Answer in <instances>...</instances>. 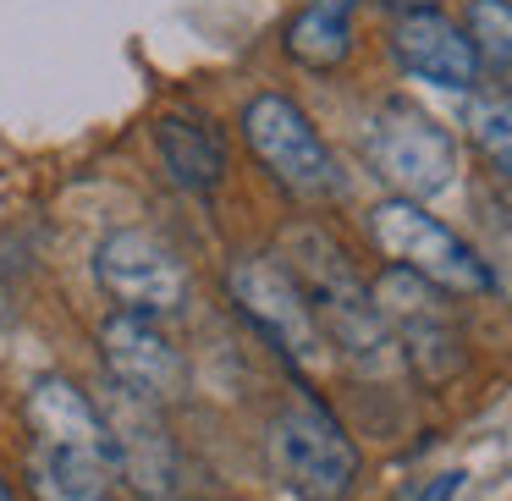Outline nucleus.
Instances as JSON below:
<instances>
[{"label":"nucleus","mask_w":512,"mask_h":501,"mask_svg":"<svg viewBox=\"0 0 512 501\" xmlns=\"http://www.w3.org/2000/svg\"><path fill=\"white\" fill-rule=\"evenodd\" d=\"M463 127H468V138H474V149L485 155V166L512 182V94L507 89L468 94Z\"/></svg>","instance_id":"16"},{"label":"nucleus","mask_w":512,"mask_h":501,"mask_svg":"<svg viewBox=\"0 0 512 501\" xmlns=\"http://www.w3.org/2000/svg\"><path fill=\"white\" fill-rule=\"evenodd\" d=\"M28 490H34V501H116V474L89 457L34 446L28 452Z\"/></svg>","instance_id":"15"},{"label":"nucleus","mask_w":512,"mask_h":501,"mask_svg":"<svg viewBox=\"0 0 512 501\" xmlns=\"http://www.w3.org/2000/svg\"><path fill=\"white\" fill-rule=\"evenodd\" d=\"M457 485H463V474H441V479H430V485H424L419 501H452Z\"/></svg>","instance_id":"19"},{"label":"nucleus","mask_w":512,"mask_h":501,"mask_svg":"<svg viewBox=\"0 0 512 501\" xmlns=\"http://www.w3.org/2000/svg\"><path fill=\"white\" fill-rule=\"evenodd\" d=\"M226 292H232L237 314L287 358L292 369H309L325 358V336H320V320H314L303 287L292 281V270L281 265L276 254H243L232 259L226 270Z\"/></svg>","instance_id":"7"},{"label":"nucleus","mask_w":512,"mask_h":501,"mask_svg":"<svg viewBox=\"0 0 512 501\" xmlns=\"http://www.w3.org/2000/svg\"><path fill=\"white\" fill-rule=\"evenodd\" d=\"M265 457L287 501H342L358 479V446L320 397H292L270 419Z\"/></svg>","instance_id":"2"},{"label":"nucleus","mask_w":512,"mask_h":501,"mask_svg":"<svg viewBox=\"0 0 512 501\" xmlns=\"http://www.w3.org/2000/svg\"><path fill=\"white\" fill-rule=\"evenodd\" d=\"M375 6H386L391 17H413V12H435V0H375Z\"/></svg>","instance_id":"20"},{"label":"nucleus","mask_w":512,"mask_h":501,"mask_svg":"<svg viewBox=\"0 0 512 501\" xmlns=\"http://www.w3.org/2000/svg\"><path fill=\"white\" fill-rule=\"evenodd\" d=\"M463 34L474 45L479 67L512 83V0H468L463 6Z\"/></svg>","instance_id":"17"},{"label":"nucleus","mask_w":512,"mask_h":501,"mask_svg":"<svg viewBox=\"0 0 512 501\" xmlns=\"http://www.w3.org/2000/svg\"><path fill=\"white\" fill-rule=\"evenodd\" d=\"M237 127H243L248 155L265 166V177L276 182L287 199H298V204L342 199L336 155L298 100H287V94H254V100L243 105V116H237Z\"/></svg>","instance_id":"3"},{"label":"nucleus","mask_w":512,"mask_h":501,"mask_svg":"<svg viewBox=\"0 0 512 501\" xmlns=\"http://www.w3.org/2000/svg\"><path fill=\"white\" fill-rule=\"evenodd\" d=\"M364 160L391 199H435L457 177V138L413 100H380L364 122Z\"/></svg>","instance_id":"4"},{"label":"nucleus","mask_w":512,"mask_h":501,"mask_svg":"<svg viewBox=\"0 0 512 501\" xmlns=\"http://www.w3.org/2000/svg\"><path fill=\"white\" fill-rule=\"evenodd\" d=\"M369 237H375V248L397 270L430 281L446 298H479V292H490L485 259L474 254V243H468L463 232H452L446 221H435L424 204L380 199L375 210H369Z\"/></svg>","instance_id":"5"},{"label":"nucleus","mask_w":512,"mask_h":501,"mask_svg":"<svg viewBox=\"0 0 512 501\" xmlns=\"http://www.w3.org/2000/svg\"><path fill=\"white\" fill-rule=\"evenodd\" d=\"M100 413L116 435V457H122V474L133 479V490L138 496H166L171 474H177V457H171V435H166V419H160V402L105 380Z\"/></svg>","instance_id":"12"},{"label":"nucleus","mask_w":512,"mask_h":501,"mask_svg":"<svg viewBox=\"0 0 512 501\" xmlns=\"http://www.w3.org/2000/svg\"><path fill=\"white\" fill-rule=\"evenodd\" d=\"M149 138H155V155H160V166H166V177L177 182V188L215 193L226 182V138L215 133L199 111L171 105V111L155 116Z\"/></svg>","instance_id":"13"},{"label":"nucleus","mask_w":512,"mask_h":501,"mask_svg":"<svg viewBox=\"0 0 512 501\" xmlns=\"http://www.w3.org/2000/svg\"><path fill=\"white\" fill-rule=\"evenodd\" d=\"M276 259L303 287L314 320H320L325 347H336L358 375H386V369L402 364L397 336L386 331L364 276L353 270V259L342 254V243H336L331 232H320V226H292V232L281 237Z\"/></svg>","instance_id":"1"},{"label":"nucleus","mask_w":512,"mask_h":501,"mask_svg":"<svg viewBox=\"0 0 512 501\" xmlns=\"http://www.w3.org/2000/svg\"><path fill=\"white\" fill-rule=\"evenodd\" d=\"M353 12L358 0H309L287 23V56L309 72H336L353 56Z\"/></svg>","instance_id":"14"},{"label":"nucleus","mask_w":512,"mask_h":501,"mask_svg":"<svg viewBox=\"0 0 512 501\" xmlns=\"http://www.w3.org/2000/svg\"><path fill=\"white\" fill-rule=\"evenodd\" d=\"M474 254L485 259L490 292H501V298L512 303V221H501V210L485 215V237L474 243Z\"/></svg>","instance_id":"18"},{"label":"nucleus","mask_w":512,"mask_h":501,"mask_svg":"<svg viewBox=\"0 0 512 501\" xmlns=\"http://www.w3.org/2000/svg\"><path fill=\"white\" fill-rule=\"evenodd\" d=\"M369 298H375L386 331L397 336L402 364H408L419 380L441 386V380H452L457 369L468 364L463 325H457V314H452V298L435 292L430 281H419V276H408V270L386 265L375 281H369Z\"/></svg>","instance_id":"6"},{"label":"nucleus","mask_w":512,"mask_h":501,"mask_svg":"<svg viewBox=\"0 0 512 501\" xmlns=\"http://www.w3.org/2000/svg\"><path fill=\"white\" fill-rule=\"evenodd\" d=\"M0 501H17V496H12V485H6V479H0Z\"/></svg>","instance_id":"21"},{"label":"nucleus","mask_w":512,"mask_h":501,"mask_svg":"<svg viewBox=\"0 0 512 501\" xmlns=\"http://www.w3.org/2000/svg\"><path fill=\"white\" fill-rule=\"evenodd\" d=\"M94 281L116 303V314H138V320H171L188 303V265L160 237L138 232V226L100 237Z\"/></svg>","instance_id":"8"},{"label":"nucleus","mask_w":512,"mask_h":501,"mask_svg":"<svg viewBox=\"0 0 512 501\" xmlns=\"http://www.w3.org/2000/svg\"><path fill=\"white\" fill-rule=\"evenodd\" d=\"M28 430H34V446H56V452L89 457V463L122 474V457H116V435L105 424L100 402L67 375H39L23 397Z\"/></svg>","instance_id":"9"},{"label":"nucleus","mask_w":512,"mask_h":501,"mask_svg":"<svg viewBox=\"0 0 512 501\" xmlns=\"http://www.w3.org/2000/svg\"><path fill=\"white\" fill-rule=\"evenodd\" d=\"M391 61H397L408 78L435 83L446 94H474L479 83V56L468 45L463 23H452L446 12H413L391 23Z\"/></svg>","instance_id":"11"},{"label":"nucleus","mask_w":512,"mask_h":501,"mask_svg":"<svg viewBox=\"0 0 512 501\" xmlns=\"http://www.w3.org/2000/svg\"><path fill=\"white\" fill-rule=\"evenodd\" d=\"M100 358L105 380L122 391H138L149 402H171L188 386V364H182L177 342L160 331V320H138V314H111L100 325Z\"/></svg>","instance_id":"10"}]
</instances>
